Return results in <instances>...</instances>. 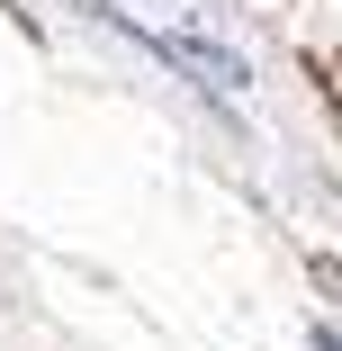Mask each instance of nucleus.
Here are the masks:
<instances>
[{"label":"nucleus","mask_w":342,"mask_h":351,"mask_svg":"<svg viewBox=\"0 0 342 351\" xmlns=\"http://www.w3.org/2000/svg\"><path fill=\"white\" fill-rule=\"evenodd\" d=\"M154 45H162V54L180 63V73H198V90H217V99H243V82H252V73H243L234 54H217V45H198V36H154Z\"/></svg>","instance_id":"nucleus-1"},{"label":"nucleus","mask_w":342,"mask_h":351,"mask_svg":"<svg viewBox=\"0 0 342 351\" xmlns=\"http://www.w3.org/2000/svg\"><path fill=\"white\" fill-rule=\"evenodd\" d=\"M315 351H342V342H333V333H315Z\"/></svg>","instance_id":"nucleus-2"}]
</instances>
